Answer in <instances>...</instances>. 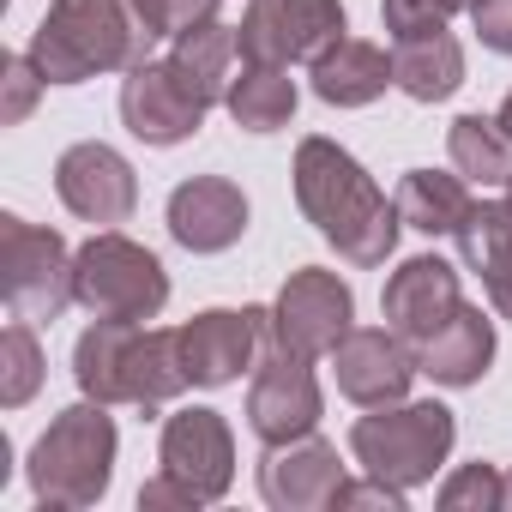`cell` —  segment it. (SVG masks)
Segmentation results:
<instances>
[{
  "label": "cell",
  "mask_w": 512,
  "mask_h": 512,
  "mask_svg": "<svg viewBox=\"0 0 512 512\" xmlns=\"http://www.w3.org/2000/svg\"><path fill=\"white\" fill-rule=\"evenodd\" d=\"M296 205L302 217L338 247V260L374 272L392 260V247H398V199H386L374 187V175L338 145V139H302L296 145Z\"/></svg>",
  "instance_id": "6da1fadb"
},
{
  "label": "cell",
  "mask_w": 512,
  "mask_h": 512,
  "mask_svg": "<svg viewBox=\"0 0 512 512\" xmlns=\"http://www.w3.org/2000/svg\"><path fill=\"white\" fill-rule=\"evenodd\" d=\"M73 380L97 404H133V410H163L181 398L193 380L181 368V332H151L133 320H97L73 344Z\"/></svg>",
  "instance_id": "7a4b0ae2"
},
{
  "label": "cell",
  "mask_w": 512,
  "mask_h": 512,
  "mask_svg": "<svg viewBox=\"0 0 512 512\" xmlns=\"http://www.w3.org/2000/svg\"><path fill=\"white\" fill-rule=\"evenodd\" d=\"M151 31L139 25L133 0H49L31 37V61L49 85H85L97 73H133L151 61Z\"/></svg>",
  "instance_id": "3957f363"
},
{
  "label": "cell",
  "mask_w": 512,
  "mask_h": 512,
  "mask_svg": "<svg viewBox=\"0 0 512 512\" xmlns=\"http://www.w3.org/2000/svg\"><path fill=\"white\" fill-rule=\"evenodd\" d=\"M109 476H115V416L97 398L61 410L31 446V494L49 512L97 506L109 494Z\"/></svg>",
  "instance_id": "277c9868"
},
{
  "label": "cell",
  "mask_w": 512,
  "mask_h": 512,
  "mask_svg": "<svg viewBox=\"0 0 512 512\" xmlns=\"http://www.w3.org/2000/svg\"><path fill=\"white\" fill-rule=\"evenodd\" d=\"M73 302L91 320H157L169 308V272L151 247L103 229L73 253Z\"/></svg>",
  "instance_id": "5b68a950"
},
{
  "label": "cell",
  "mask_w": 512,
  "mask_h": 512,
  "mask_svg": "<svg viewBox=\"0 0 512 512\" xmlns=\"http://www.w3.org/2000/svg\"><path fill=\"white\" fill-rule=\"evenodd\" d=\"M458 440V422L446 404H380L374 416H362L350 428V452L368 476H386L398 488H422L434 482V470L446 464Z\"/></svg>",
  "instance_id": "8992f818"
},
{
  "label": "cell",
  "mask_w": 512,
  "mask_h": 512,
  "mask_svg": "<svg viewBox=\"0 0 512 512\" xmlns=\"http://www.w3.org/2000/svg\"><path fill=\"white\" fill-rule=\"evenodd\" d=\"M0 290L7 308L25 320H61L73 302V253L55 229H37L25 217H0Z\"/></svg>",
  "instance_id": "52a82bcc"
},
{
  "label": "cell",
  "mask_w": 512,
  "mask_h": 512,
  "mask_svg": "<svg viewBox=\"0 0 512 512\" xmlns=\"http://www.w3.org/2000/svg\"><path fill=\"white\" fill-rule=\"evenodd\" d=\"M356 326V296L338 272L326 266H302L290 272V284L278 290L272 302V320H266V344L302 356V362H320L344 344V332Z\"/></svg>",
  "instance_id": "ba28073f"
},
{
  "label": "cell",
  "mask_w": 512,
  "mask_h": 512,
  "mask_svg": "<svg viewBox=\"0 0 512 512\" xmlns=\"http://www.w3.org/2000/svg\"><path fill=\"white\" fill-rule=\"evenodd\" d=\"M241 61H272V67H296V61H320L332 43H344L350 19L338 0H247L241 13Z\"/></svg>",
  "instance_id": "9c48e42d"
},
{
  "label": "cell",
  "mask_w": 512,
  "mask_h": 512,
  "mask_svg": "<svg viewBox=\"0 0 512 512\" xmlns=\"http://www.w3.org/2000/svg\"><path fill=\"white\" fill-rule=\"evenodd\" d=\"M320 410H326V398H320L314 368L278 344H260V374L247 386V428L266 446H290L320 428Z\"/></svg>",
  "instance_id": "30bf717a"
},
{
  "label": "cell",
  "mask_w": 512,
  "mask_h": 512,
  "mask_svg": "<svg viewBox=\"0 0 512 512\" xmlns=\"http://www.w3.org/2000/svg\"><path fill=\"white\" fill-rule=\"evenodd\" d=\"M205 109L211 103L187 85V73L175 61H145L121 79V121H127L133 139H145L157 151L193 139L205 127Z\"/></svg>",
  "instance_id": "8fae6325"
},
{
  "label": "cell",
  "mask_w": 512,
  "mask_h": 512,
  "mask_svg": "<svg viewBox=\"0 0 512 512\" xmlns=\"http://www.w3.org/2000/svg\"><path fill=\"white\" fill-rule=\"evenodd\" d=\"M272 308H205L181 326V368L193 386H229L260 362Z\"/></svg>",
  "instance_id": "7c38bea8"
},
{
  "label": "cell",
  "mask_w": 512,
  "mask_h": 512,
  "mask_svg": "<svg viewBox=\"0 0 512 512\" xmlns=\"http://www.w3.org/2000/svg\"><path fill=\"white\" fill-rule=\"evenodd\" d=\"M55 193H61V205H67L73 217L109 229V223H127V217H133V205H139V175H133V163H127L115 145L85 139V145H67V151H61V163H55Z\"/></svg>",
  "instance_id": "4fadbf2b"
},
{
  "label": "cell",
  "mask_w": 512,
  "mask_h": 512,
  "mask_svg": "<svg viewBox=\"0 0 512 512\" xmlns=\"http://www.w3.org/2000/svg\"><path fill=\"white\" fill-rule=\"evenodd\" d=\"M332 374H338V392L362 410H380V404H404L410 380L422 374L416 368V350L392 332V326H350L344 344L326 356Z\"/></svg>",
  "instance_id": "5bb4252c"
},
{
  "label": "cell",
  "mask_w": 512,
  "mask_h": 512,
  "mask_svg": "<svg viewBox=\"0 0 512 512\" xmlns=\"http://www.w3.org/2000/svg\"><path fill=\"white\" fill-rule=\"evenodd\" d=\"M157 464L187 482L205 506L229 494L235 482V434L217 410H175L163 422V446H157Z\"/></svg>",
  "instance_id": "9a60e30c"
},
{
  "label": "cell",
  "mask_w": 512,
  "mask_h": 512,
  "mask_svg": "<svg viewBox=\"0 0 512 512\" xmlns=\"http://www.w3.org/2000/svg\"><path fill=\"white\" fill-rule=\"evenodd\" d=\"M458 308H464V296H458V266H446L440 253H416V260H404V266L386 278V296H380L386 326H392L410 350H416L422 338H434Z\"/></svg>",
  "instance_id": "2e32d148"
},
{
  "label": "cell",
  "mask_w": 512,
  "mask_h": 512,
  "mask_svg": "<svg viewBox=\"0 0 512 512\" xmlns=\"http://www.w3.org/2000/svg\"><path fill=\"white\" fill-rule=\"evenodd\" d=\"M338 488H344V464H338V446L320 434L266 446V458H260V494L278 512H320L338 500Z\"/></svg>",
  "instance_id": "e0dca14e"
},
{
  "label": "cell",
  "mask_w": 512,
  "mask_h": 512,
  "mask_svg": "<svg viewBox=\"0 0 512 512\" xmlns=\"http://www.w3.org/2000/svg\"><path fill=\"white\" fill-rule=\"evenodd\" d=\"M247 229V193L223 175H193L169 193V235L187 253H223Z\"/></svg>",
  "instance_id": "ac0fdd59"
},
{
  "label": "cell",
  "mask_w": 512,
  "mask_h": 512,
  "mask_svg": "<svg viewBox=\"0 0 512 512\" xmlns=\"http://www.w3.org/2000/svg\"><path fill=\"white\" fill-rule=\"evenodd\" d=\"M488 362H494V320L482 308H470V302L434 338L416 344V368L428 380H440V386H476L488 374Z\"/></svg>",
  "instance_id": "d6986e66"
},
{
  "label": "cell",
  "mask_w": 512,
  "mask_h": 512,
  "mask_svg": "<svg viewBox=\"0 0 512 512\" xmlns=\"http://www.w3.org/2000/svg\"><path fill=\"white\" fill-rule=\"evenodd\" d=\"M386 85H392V55L362 37H344L314 61V97L332 109H368L374 97H386Z\"/></svg>",
  "instance_id": "ffe728a7"
},
{
  "label": "cell",
  "mask_w": 512,
  "mask_h": 512,
  "mask_svg": "<svg viewBox=\"0 0 512 512\" xmlns=\"http://www.w3.org/2000/svg\"><path fill=\"white\" fill-rule=\"evenodd\" d=\"M392 85L410 103H446L464 85V49H458V37H446V31L404 37L392 49Z\"/></svg>",
  "instance_id": "44dd1931"
},
{
  "label": "cell",
  "mask_w": 512,
  "mask_h": 512,
  "mask_svg": "<svg viewBox=\"0 0 512 512\" xmlns=\"http://www.w3.org/2000/svg\"><path fill=\"white\" fill-rule=\"evenodd\" d=\"M392 199H398L404 229H422V235H458L470 205H476L470 181L464 175H440V169H410Z\"/></svg>",
  "instance_id": "7402d4cb"
},
{
  "label": "cell",
  "mask_w": 512,
  "mask_h": 512,
  "mask_svg": "<svg viewBox=\"0 0 512 512\" xmlns=\"http://www.w3.org/2000/svg\"><path fill=\"white\" fill-rule=\"evenodd\" d=\"M229 115L241 133H278L290 127L296 115V79L290 67H272V61H247L229 85Z\"/></svg>",
  "instance_id": "603a6c76"
},
{
  "label": "cell",
  "mask_w": 512,
  "mask_h": 512,
  "mask_svg": "<svg viewBox=\"0 0 512 512\" xmlns=\"http://www.w3.org/2000/svg\"><path fill=\"white\" fill-rule=\"evenodd\" d=\"M235 55H241V31L235 25H199L187 37H175V67L187 73V85L205 97V103H229V85H235Z\"/></svg>",
  "instance_id": "cb8c5ba5"
},
{
  "label": "cell",
  "mask_w": 512,
  "mask_h": 512,
  "mask_svg": "<svg viewBox=\"0 0 512 512\" xmlns=\"http://www.w3.org/2000/svg\"><path fill=\"white\" fill-rule=\"evenodd\" d=\"M446 151H452L464 181H482V187L512 181V139H506V127L494 115H458L452 133H446Z\"/></svg>",
  "instance_id": "d4e9b609"
},
{
  "label": "cell",
  "mask_w": 512,
  "mask_h": 512,
  "mask_svg": "<svg viewBox=\"0 0 512 512\" xmlns=\"http://www.w3.org/2000/svg\"><path fill=\"white\" fill-rule=\"evenodd\" d=\"M458 241V260L488 284L494 272H506L512 266V199H482V205H470V217H464V229L452 235Z\"/></svg>",
  "instance_id": "484cf974"
},
{
  "label": "cell",
  "mask_w": 512,
  "mask_h": 512,
  "mask_svg": "<svg viewBox=\"0 0 512 512\" xmlns=\"http://www.w3.org/2000/svg\"><path fill=\"white\" fill-rule=\"evenodd\" d=\"M37 386H43V344H37L31 320L19 314L7 332H0V404L19 410V404L37 398Z\"/></svg>",
  "instance_id": "4316f807"
},
{
  "label": "cell",
  "mask_w": 512,
  "mask_h": 512,
  "mask_svg": "<svg viewBox=\"0 0 512 512\" xmlns=\"http://www.w3.org/2000/svg\"><path fill=\"white\" fill-rule=\"evenodd\" d=\"M440 506L446 512H494V506H506V476L476 458V464H464L440 482Z\"/></svg>",
  "instance_id": "83f0119b"
},
{
  "label": "cell",
  "mask_w": 512,
  "mask_h": 512,
  "mask_svg": "<svg viewBox=\"0 0 512 512\" xmlns=\"http://www.w3.org/2000/svg\"><path fill=\"white\" fill-rule=\"evenodd\" d=\"M133 13L151 37H187L217 19V0H133Z\"/></svg>",
  "instance_id": "f1b7e54d"
},
{
  "label": "cell",
  "mask_w": 512,
  "mask_h": 512,
  "mask_svg": "<svg viewBox=\"0 0 512 512\" xmlns=\"http://www.w3.org/2000/svg\"><path fill=\"white\" fill-rule=\"evenodd\" d=\"M452 13H464L458 0H380V19H386L392 43H404V37H428V31H446Z\"/></svg>",
  "instance_id": "f546056e"
},
{
  "label": "cell",
  "mask_w": 512,
  "mask_h": 512,
  "mask_svg": "<svg viewBox=\"0 0 512 512\" xmlns=\"http://www.w3.org/2000/svg\"><path fill=\"white\" fill-rule=\"evenodd\" d=\"M0 85H7V97H0V121L7 127H19L31 109H37V97H43V73H37V61L31 55H7L0 61Z\"/></svg>",
  "instance_id": "4dcf8cb0"
},
{
  "label": "cell",
  "mask_w": 512,
  "mask_h": 512,
  "mask_svg": "<svg viewBox=\"0 0 512 512\" xmlns=\"http://www.w3.org/2000/svg\"><path fill=\"white\" fill-rule=\"evenodd\" d=\"M404 494L410 488H398V482H386V476H368V482H344L338 488V512H350V506H386V512H404Z\"/></svg>",
  "instance_id": "1f68e13d"
},
{
  "label": "cell",
  "mask_w": 512,
  "mask_h": 512,
  "mask_svg": "<svg viewBox=\"0 0 512 512\" xmlns=\"http://www.w3.org/2000/svg\"><path fill=\"white\" fill-rule=\"evenodd\" d=\"M470 19H476V37H482V49H494V55H512V0H476V7H470Z\"/></svg>",
  "instance_id": "d6a6232c"
},
{
  "label": "cell",
  "mask_w": 512,
  "mask_h": 512,
  "mask_svg": "<svg viewBox=\"0 0 512 512\" xmlns=\"http://www.w3.org/2000/svg\"><path fill=\"white\" fill-rule=\"evenodd\" d=\"M139 506H145V512H169V506L193 512V506H205V500H199V494H193L187 482H175L169 470H157V476H151V482L139 488Z\"/></svg>",
  "instance_id": "836d02e7"
},
{
  "label": "cell",
  "mask_w": 512,
  "mask_h": 512,
  "mask_svg": "<svg viewBox=\"0 0 512 512\" xmlns=\"http://www.w3.org/2000/svg\"><path fill=\"white\" fill-rule=\"evenodd\" d=\"M488 302H494V314H500V320H512V266L488 278Z\"/></svg>",
  "instance_id": "e575fe53"
},
{
  "label": "cell",
  "mask_w": 512,
  "mask_h": 512,
  "mask_svg": "<svg viewBox=\"0 0 512 512\" xmlns=\"http://www.w3.org/2000/svg\"><path fill=\"white\" fill-rule=\"evenodd\" d=\"M500 127H506V139H512V91H506V103H500V115H494Z\"/></svg>",
  "instance_id": "d590c367"
},
{
  "label": "cell",
  "mask_w": 512,
  "mask_h": 512,
  "mask_svg": "<svg viewBox=\"0 0 512 512\" xmlns=\"http://www.w3.org/2000/svg\"><path fill=\"white\" fill-rule=\"evenodd\" d=\"M506 506H512V470H506Z\"/></svg>",
  "instance_id": "8d00e7d4"
},
{
  "label": "cell",
  "mask_w": 512,
  "mask_h": 512,
  "mask_svg": "<svg viewBox=\"0 0 512 512\" xmlns=\"http://www.w3.org/2000/svg\"><path fill=\"white\" fill-rule=\"evenodd\" d=\"M458 7H464V13H470V7H476V0H458Z\"/></svg>",
  "instance_id": "74e56055"
},
{
  "label": "cell",
  "mask_w": 512,
  "mask_h": 512,
  "mask_svg": "<svg viewBox=\"0 0 512 512\" xmlns=\"http://www.w3.org/2000/svg\"><path fill=\"white\" fill-rule=\"evenodd\" d=\"M506 199H512V181H506Z\"/></svg>",
  "instance_id": "f35d334b"
}]
</instances>
